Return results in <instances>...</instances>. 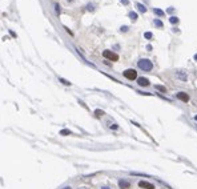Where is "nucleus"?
<instances>
[{
    "label": "nucleus",
    "instance_id": "f257e3e1",
    "mask_svg": "<svg viewBox=\"0 0 197 189\" xmlns=\"http://www.w3.org/2000/svg\"><path fill=\"white\" fill-rule=\"evenodd\" d=\"M138 68H140L141 71H144V72H149V71H152V68H153V63L150 61V60H148V59H141V60H138Z\"/></svg>",
    "mask_w": 197,
    "mask_h": 189
},
{
    "label": "nucleus",
    "instance_id": "f03ea898",
    "mask_svg": "<svg viewBox=\"0 0 197 189\" xmlns=\"http://www.w3.org/2000/svg\"><path fill=\"white\" fill-rule=\"evenodd\" d=\"M103 56L105 57V59H109V60H113V61H117L119 60V56L116 53L111 52V51H104L103 52Z\"/></svg>",
    "mask_w": 197,
    "mask_h": 189
},
{
    "label": "nucleus",
    "instance_id": "7ed1b4c3",
    "mask_svg": "<svg viewBox=\"0 0 197 189\" xmlns=\"http://www.w3.org/2000/svg\"><path fill=\"white\" fill-rule=\"evenodd\" d=\"M124 76H125L128 80H135V79H137V72H136L135 69H126V71L124 72Z\"/></svg>",
    "mask_w": 197,
    "mask_h": 189
},
{
    "label": "nucleus",
    "instance_id": "20e7f679",
    "mask_svg": "<svg viewBox=\"0 0 197 189\" xmlns=\"http://www.w3.org/2000/svg\"><path fill=\"white\" fill-rule=\"evenodd\" d=\"M138 186L144 188V189H155V185L148 183V181H140V183H138Z\"/></svg>",
    "mask_w": 197,
    "mask_h": 189
},
{
    "label": "nucleus",
    "instance_id": "39448f33",
    "mask_svg": "<svg viewBox=\"0 0 197 189\" xmlns=\"http://www.w3.org/2000/svg\"><path fill=\"white\" fill-rule=\"evenodd\" d=\"M137 83H138V85H141V87H148V85L150 84L149 80L145 79V77H138V79H137Z\"/></svg>",
    "mask_w": 197,
    "mask_h": 189
},
{
    "label": "nucleus",
    "instance_id": "423d86ee",
    "mask_svg": "<svg viewBox=\"0 0 197 189\" xmlns=\"http://www.w3.org/2000/svg\"><path fill=\"white\" fill-rule=\"evenodd\" d=\"M177 99L181 100V101H184V103H187L189 100V96L187 93H184V92H180V93H177Z\"/></svg>",
    "mask_w": 197,
    "mask_h": 189
},
{
    "label": "nucleus",
    "instance_id": "0eeeda50",
    "mask_svg": "<svg viewBox=\"0 0 197 189\" xmlns=\"http://www.w3.org/2000/svg\"><path fill=\"white\" fill-rule=\"evenodd\" d=\"M119 186H120L121 189H129L131 184L126 181V180H119Z\"/></svg>",
    "mask_w": 197,
    "mask_h": 189
},
{
    "label": "nucleus",
    "instance_id": "6e6552de",
    "mask_svg": "<svg viewBox=\"0 0 197 189\" xmlns=\"http://www.w3.org/2000/svg\"><path fill=\"white\" fill-rule=\"evenodd\" d=\"M153 12H155L157 16H164V15H165L164 11H161V9H158V8H155V9H153Z\"/></svg>",
    "mask_w": 197,
    "mask_h": 189
},
{
    "label": "nucleus",
    "instance_id": "1a4fd4ad",
    "mask_svg": "<svg viewBox=\"0 0 197 189\" xmlns=\"http://www.w3.org/2000/svg\"><path fill=\"white\" fill-rule=\"evenodd\" d=\"M176 75H177L179 79H181V80H187V79H188V76H187V75H184V73H181V72H177Z\"/></svg>",
    "mask_w": 197,
    "mask_h": 189
},
{
    "label": "nucleus",
    "instance_id": "9d476101",
    "mask_svg": "<svg viewBox=\"0 0 197 189\" xmlns=\"http://www.w3.org/2000/svg\"><path fill=\"white\" fill-rule=\"evenodd\" d=\"M137 8H138V11H140V12H147L145 5H143V4H140V3H137Z\"/></svg>",
    "mask_w": 197,
    "mask_h": 189
},
{
    "label": "nucleus",
    "instance_id": "9b49d317",
    "mask_svg": "<svg viewBox=\"0 0 197 189\" xmlns=\"http://www.w3.org/2000/svg\"><path fill=\"white\" fill-rule=\"evenodd\" d=\"M153 23H155V25H156L157 28H163V23H161V21H160L158 19H155Z\"/></svg>",
    "mask_w": 197,
    "mask_h": 189
},
{
    "label": "nucleus",
    "instance_id": "f8f14e48",
    "mask_svg": "<svg viewBox=\"0 0 197 189\" xmlns=\"http://www.w3.org/2000/svg\"><path fill=\"white\" fill-rule=\"evenodd\" d=\"M169 21H170L172 24H177L179 23V19L176 16H172V17H169Z\"/></svg>",
    "mask_w": 197,
    "mask_h": 189
},
{
    "label": "nucleus",
    "instance_id": "ddd939ff",
    "mask_svg": "<svg viewBox=\"0 0 197 189\" xmlns=\"http://www.w3.org/2000/svg\"><path fill=\"white\" fill-rule=\"evenodd\" d=\"M60 135L61 136H68V135H71V131H69V129H63L60 132Z\"/></svg>",
    "mask_w": 197,
    "mask_h": 189
},
{
    "label": "nucleus",
    "instance_id": "4468645a",
    "mask_svg": "<svg viewBox=\"0 0 197 189\" xmlns=\"http://www.w3.org/2000/svg\"><path fill=\"white\" fill-rule=\"evenodd\" d=\"M129 17H131V20L135 21V20L137 19V14H136V12H129Z\"/></svg>",
    "mask_w": 197,
    "mask_h": 189
},
{
    "label": "nucleus",
    "instance_id": "2eb2a0df",
    "mask_svg": "<svg viewBox=\"0 0 197 189\" xmlns=\"http://www.w3.org/2000/svg\"><path fill=\"white\" fill-rule=\"evenodd\" d=\"M95 115H96L97 117H101V116L104 115V112H103V110H100V109H96V110H95Z\"/></svg>",
    "mask_w": 197,
    "mask_h": 189
},
{
    "label": "nucleus",
    "instance_id": "dca6fc26",
    "mask_svg": "<svg viewBox=\"0 0 197 189\" xmlns=\"http://www.w3.org/2000/svg\"><path fill=\"white\" fill-rule=\"evenodd\" d=\"M156 89H158V91H161V92H167L165 87H163V85H156Z\"/></svg>",
    "mask_w": 197,
    "mask_h": 189
},
{
    "label": "nucleus",
    "instance_id": "f3484780",
    "mask_svg": "<svg viewBox=\"0 0 197 189\" xmlns=\"http://www.w3.org/2000/svg\"><path fill=\"white\" fill-rule=\"evenodd\" d=\"M144 36H145V39H152V33H150V32H145Z\"/></svg>",
    "mask_w": 197,
    "mask_h": 189
},
{
    "label": "nucleus",
    "instance_id": "a211bd4d",
    "mask_svg": "<svg viewBox=\"0 0 197 189\" xmlns=\"http://www.w3.org/2000/svg\"><path fill=\"white\" fill-rule=\"evenodd\" d=\"M87 8H88V11H95L93 4H88V5H87Z\"/></svg>",
    "mask_w": 197,
    "mask_h": 189
},
{
    "label": "nucleus",
    "instance_id": "6ab92c4d",
    "mask_svg": "<svg viewBox=\"0 0 197 189\" xmlns=\"http://www.w3.org/2000/svg\"><path fill=\"white\" fill-rule=\"evenodd\" d=\"M60 81H61L63 84H65V85H71V83H69V81H67V80H64V79H60Z\"/></svg>",
    "mask_w": 197,
    "mask_h": 189
},
{
    "label": "nucleus",
    "instance_id": "aec40b11",
    "mask_svg": "<svg viewBox=\"0 0 197 189\" xmlns=\"http://www.w3.org/2000/svg\"><path fill=\"white\" fill-rule=\"evenodd\" d=\"M109 128H112V129H117V128H119V125H117V124H111V125H109Z\"/></svg>",
    "mask_w": 197,
    "mask_h": 189
},
{
    "label": "nucleus",
    "instance_id": "412c9836",
    "mask_svg": "<svg viewBox=\"0 0 197 189\" xmlns=\"http://www.w3.org/2000/svg\"><path fill=\"white\" fill-rule=\"evenodd\" d=\"M120 31H121V32H126V31H128V27L124 25V27H121V28H120Z\"/></svg>",
    "mask_w": 197,
    "mask_h": 189
},
{
    "label": "nucleus",
    "instance_id": "4be33fe9",
    "mask_svg": "<svg viewBox=\"0 0 197 189\" xmlns=\"http://www.w3.org/2000/svg\"><path fill=\"white\" fill-rule=\"evenodd\" d=\"M56 12H57V14L60 12V7H59V5H56Z\"/></svg>",
    "mask_w": 197,
    "mask_h": 189
},
{
    "label": "nucleus",
    "instance_id": "5701e85b",
    "mask_svg": "<svg viewBox=\"0 0 197 189\" xmlns=\"http://www.w3.org/2000/svg\"><path fill=\"white\" fill-rule=\"evenodd\" d=\"M121 2H123L124 4H128V0H121Z\"/></svg>",
    "mask_w": 197,
    "mask_h": 189
},
{
    "label": "nucleus",
    "instance_id": "b1692460",
    "mask_svg": "<svg viewBox=\"0 0 197 189\" xmlns=\"http://www.w3.org/2000/svg\"><path fill=\"white\" fill-rule=\"evenodd\" d=\"M101 189H109V188H108V186H103Z\"/></svg>",
    "mask_w": 197,
    "mask_h": 189
},
{
    "label": "nucleus",
    "instance_id": "393cba45",
    "mask_svg": "<svg viewBox=\"0 0 197 189\" xmlns=\"http://www.w3.org/2000/svg\"><path fill=\"white\" fill-rule=\"evenodd\" d=\"M194 60H196V61H197V53H196V55H194Z\"/></svg>",
    "mask_w": 197,
    "mask_h": 189
},
{
    "label": "nucleus",
    "instance_id": "a878e982",
    "mask_svg": "<svg viewBox=\"0 0 197 189\" xmlns=\"http://www.w3.org/2000/svg\"><path fill=\"white\" fill-rule=\"evenodd\" d=\"M63 189H71V186H65V188H63Z\"/></svg>",
    "mask_w": 197,
    "mask_h": 189
},
{
    "label": "nucleus",
    "instance_id": "bb28decb",
    "mask_svg": "<svg viewBox=\"0 0 197 189\" xmlns=\"http://www.w3.org/2000/svg\"><path fill=\"white\" fill-rule=\"evenodd\" d=\"M196 121H197V116H196Z\"/></svg>",
    "mask_w": 197,
    "mask_h": 189
},
{
    "label": "nucleus",
    "instance_id": "cd10ccee",
    "mask_svg": "<svg viewBox=\"0 0 197 189\" xmlns=\"http://www.w3.org/2000/svg\"><path fill=\"white\" fill-rule=\"evenodd\" d=\"M68 2H72V0H68Z\"/></svg>",
    "mask_w": 197,
    "mask_h": 189
}]
</instances>
